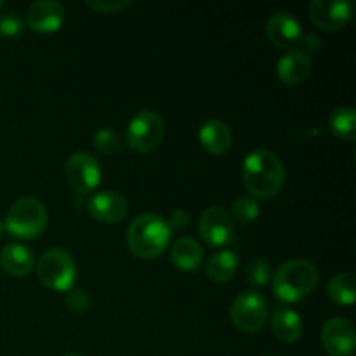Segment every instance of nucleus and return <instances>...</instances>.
I'll list each match as a JSON object with an SVG mask.
<instances>
[{
    "mask_svg": "<svg viewBox=\"0 0 356 356\" xmlns=\"http://www.w3.org/2000/svg\"><path fill=\"white\" fill-rule=\"evenodd\" d=\"M242 177L252 198L268 200L277 197L284 188L285 167L273 152L254 149L243 160Z\"/></svg>",
    "mask_w": 356,
    "mask_h": 356,
    "instance_id": "f257e3e1",
    "label": "nucleus"
},
{
    "mask_svg": "<svg viewBox=\"0 0 356 356\" xmlns=\"http://www.w3.org/2000/svg\"><path fill=\"white\" fill-rule=\"evenodd\" d=\"M66 356H82V355H66Z\"/></svg>",
    "mask_w": 356,
    "mask_h": 356,
    "instance_id": "2f4dec72",
    "label": "nucleus"
},
{
    "mask_svg": "<svg viewBox=\"0 0 356 356\" xmlns=\"http://www.w3.org/2000/svg\"><path fill=\"white\" fill-rule=\"evenodd\" d=\"M37 273L45 287L56 292H68L75 284V259L63 249H49L38 257Z\"/></svg>",
    "mask_w": 356,
    "mask_h": 356,
    "instance_id": "39448f33",
    "label": "nucleus"
},
{
    "mask_svg": "<svg viewBox=\"0 0 356 356\" xmlns=\"http://www.w3.org/2000/svg\"><path fill=\"white\" fill-rule=\"evenodd\" d=\"M198 232L205 243L211 247H222L233 240L235 225L232 216L222 207H209L200 214Z\"/></svg>",
    "mask_w": 356,
    "mask_h": 356,
    "instance_id": "1a4fd4ad",
    "label": "nucleus"
},
{
    "mask_svg": "<svg viewBox=\"0 0 356 356\" xmlns=\"http://www.w3.org/2000/svg\"><path fill=\"white\" fill-rule=\"evenodd\" d=\"M65 176L75 193L86 195L99 186L103 170L96 156L87 152H76L66 162Z\"/></svg>",
    "mask_w": 356,
    "mask_h": 356,
    "instance_id": "6e6552de",
    "label": "nucleus"
},
{
    "mask_svg": "<svg viewBox=\"0 0 356 356\" xmlns=\"http://www.w3.org/2000/svg\"><path fill=\"white\" fill-rule=\"evenodd\" d=\"M353 6L346 0H313L309 3V19L316 28L336 31L346 26L351 19Z\"/></svg>",
    "mask_w": 356,
    "mask_h": 356,
    "instance_id": "9d476101",
    "label": "nucleus"
},
{
    "mask_svg": "<svg viewBox=\"0 0 356 356\" xmlns=\"http://www.w3.org/2000/svg\"><path fill=\"white\" fill-rule=\"evenodd\" d=\"M66 17L65 7L56 0H40L31 3L26 13V24L38 33H56Z\"/></svg>",
    "mask_w": 356,
    "mask_h": 356,
    "instance_id": "4468645a",
    "label": "nucleus"
},
{
    "mask_svg": "<svg viewBox=\"0 0 356 356\" xmlns=\"http://www.w3.org/2000/svg\"><path fill=\"white\" fill-rule=\"evenodd\" d=\"M87 7L101 14H113L118 10H124L131 6L129 0H87Z\"/></svg>",
    "mask_w": 356,
    "mask_h": 356,
    "instance_id": "bb28decb",
    "label": "nucleus"
},
{
    "mask_svg": "<svg viewBox=\"0 0 356 356\" xmlns=\"http://www.w3.org/2000/svg\"><path fill=\"white\" fill-rule=\"evenodd\" d=\"M172 238L167 219L156 214H141L129 225L127 245L139 259H155L163 254Z\"/></svg>",
    "mask_w": 356,
    "mask_h": 356,
    "instance_id": "f03ea898",
    "label": "nucleus"
},
{
    "mask_svg": "<svg viewBox=\"0 0 356 356\" xmlns=\"http://www.w3.org/2000/svg\"><path fill=\"white\" fill-rule=\"evenodd\" d=\"M322 344L330 356H353L356 350L353 323L343 316L327 320L322 329Z\"/></svg>",
    "mask_w": 356,
    "mask_h": 356,
    "instance_id": "9b49d317",
    "label": "nucleus"
},
{
    "mask_svg": "<svg viewBox=\"0 0 356 356\" xmlns=\"http://www.w3.org/2000/svg\"><path fill=\"white\" fill-rule=\"evenodd\" d=\"M165 138V124L155 111L141 110L132 117L127 127L129 148L138 153H152L159 148Z\"/></svg>",
    "mask_w": 356,
    "mask_h": 356,
    "instance_id": "423d86ee",
    "label": "nucleus"
},
{
    "mask_svg": "<svg viewBox=\"0 0 356 356\" xmlns=\"http://www.w3.org/2000/svg\"><path fill=\"white\" fill-rule=\"evenodd\" d=\"M198 141L202 148L211 155H225L233 145V132L222 120H207L198 131Z\"/></svg>",
    "mask_w": 356,
    "mask_h": 356,
    "instance_id": "dca6fc26",
    "label": "nucleus"
},
{
    "mask_svg": "<svg viewBox=\"0 0 356 356\" xmlns=\"http://www.w3.org/2000/svg\"><path fill=\"white\" fill-rule=\"evenodd\" d=\"M24 21L23 17L17 13L10 10V13H6L3 16H0V35L6 38H17L23 35L24 31Z\"/></svg>",
    "mask_w": 356,
    "mask_h": 356,
    "instance_id": "a878e982",
    "label": "nucleus"
},
{
    "mask_svg": "<svg viewBox=\"0 0 356 356\" xmlns=\"http://www.w3.org/2000/svg\"><path fill=\"white\" fill-rule=\"evenodd\" d=\"M302 318L296 309L289 306H278L271 315V330L280 343H296L302 336Z\"/></svg>",
    "mask_w": 356,
    "mask_h": 356,
    "instance_id": "f3484780",
    "label": "nucleus"
},
{
    "mask_svg": "<svg viewBox=\"0 0 356 356\" xmlns=\"http://www.w3.org/2000/svg\"><path fill=\"white\" fill-rule=\"evenodd\" d=\"M3 228L16 238H38L47 228V211L37 198H19L10 205Z\"/></svg>",
    "mask_w": 356,
    "mask_h": 356,
    "instance_id": "20e7f679",
    "label": "nucleus"
},
{
    "mask_svg": "<svg viewBox=\"0 0 356 356\" xmlns=\"http://www.w3.org/2000/svg\"><path fill=\"white\" fill-rule=\"evenodd\" d=\"M238 270V256L233 250H219L209 259L207 275L216 284H225L235 277Z\"/></svg>",
    "mask_w": 356,
    "mask_h": 356,
    "instance_id": "aec40b11",
    "label": "nucleus"
},
{
    "mask_svg": "<svg viewBox=\"0 0 356 356\" xmlns=\"http://www.w3.org/2000/svg\"><path fill=\"white\" fill-rule=\"evenodd\" d=\"M327 294L336 305L353 306L356 299V285L353 273H339L330 278L327 285Z\"/></svg>",
    "mask_w": 356,
    "mask_h": 356,
    "instance_id": "4be33fe9",
    "label": "nucleus"
},
{
    "mask_svg": "<svg viewBox=\"0 0 356 356\" xmlns=\"http://www.w3.org/2000/svg\"><path fill=\"white\" fill-rule=\"evenodd\" d=\"M318 284V270L308 259H292L282 264L273 277V292L282 302H298L308 298Z\"/></svg>",
    "mask_w": 356,
    "mask_h": 356,
    "instance_id": "7ed1b4c3",
    "label": "nucleus"
},
{
    "mask_svg": "<svg viewBox=\"0 0 356 356\" xmlns=\"http://www.w3.org/2000/svg\"><path fill=\"white\" fill-rule=\"evenodd\" d=\"M170 259L179 270L195 271L202 266L204 261V250L200 243L191 236H181L172 243L170 249Z\"/></svg>",
    "mask_w": 356,
    "mask_h": 356,
    "instance_id": "6ab92c4d",
    "label": "nucleus"
},
{
    "mask_svg": "<svg viewBox=\"0 0 356 356\" xmlns=\"http://www.w3.org/2000/svg\"><path fill=\"white\" fill-rule=\"evenodd\" d=\"M266 33L271 44L280 49H294L302 42V24L298 17L287 10L271 14L266 24Z\"/></svg>",
    "mask_w": 356,
    "mask_h": 356,
    "instance_id": "f8f14e48",
    "label": "nucleus"
},
{
    "mask_svg": "<svg viewBox=\"0 0 356 356\" xmlns=\"http://www.w3.org/2000/svg\"><path fill=\"white\" fill-rule=\"evenodd\" d=\"M245 278L252 287H264L270 284L271 280V268L270 263L263 257H256V259L249 261L245 266Z\"/></svg>",
    "mask_w": 356,
    "mask_h": 356,
    "instance_id": "393cba45",
    "label": "nucleus"
},
{
    "mask_svg": "<svg viewBox=\"0 0 356 356\" xmlns=\"http://www.w3.org/2000/svg\"><path fill=\"white\" fill-rule=\"evenodd\" d=\"M2 233H3V222L0 221V238H2Z\"/></svg>",
    "mask_w": 356,
    "mask_h": 356,
    "instance_id": "c756f323",
    "label": "nucleus"
},
{
    "mask_svg": "<svg viewBox=\"0 0 356 356\" xmlns=\"http://www.w3.org/2000/svg\"><path fill=\"white\" fill-rule=\"evenodd\" d=\"M66 305L72 312L83 313L89 308V296L83 289H70L66 294Z\"/></svg>",
    "mask_w": 356,
    "mask_h": 356,
    "instance_id": "cd10ccee",
    "label": "nucleus"
},
{
    "mask_svg": "<svg viewBox=\"0 0 356 356\" xmlns=\"http://www.w3.org/2000/svg\"><path fill=\"white\" fill-rule=\"evenodd\" d=\"M313 68V61L308 52L305 51H291L278 61L277 73L278 79L285 86H301L309 76Z\"/></svg>",
    "mask_w": 356,
    "mask_h": 356,
    "instance_id": "2eb2a0df",
    "label": "nucleus"
},
{
    "mask_svg": "<svg viewBox=\"0 0 356 356\" xmlns=\"http://www.w3.org/2000/svg\"><path fill=\"white\" fill-rule=\"evenodd\" d=\"M0 264L10 277L23 278L31 273L35 266V257L28 247L19 243H9L0 252Z\"/></svg>",
    "mask_w": 356,
    "mask_h": 356,
    "instance_id": "a211bd4d",
    "label": "nucleus"
},
{
    "mask_svg": "<svg viewBox=\"0 0 356 356\" xmlns=\"http://www.w3.org/2000/svg\"><path fill=\"white\" fill-rule=\"evenodd\" d=\"M259 204H257L256 198L249 197V195H243V197H238L235 200L232 207V219H235L236 222H242V225H247V222H252L254 219L259 216Z\"/></svg>",
    "mask_w": 356,
    "mask_h": 356,
    "instance_id": "5701e85b",
    "label": "nucleus"
},
{
    "mask_svg": "<svg viewBox=\"0 0 356 356\" xmlns=\"http://www.w3.org/2000/svg\"><path fill=\"white\" fill-rule=\"evenodd\" d=\"M270 308L263 294L256 291H245L233 301L229 309V318L233 325L247 334H254L266 323Z\"/></svg>",
    "mask_w": 356,
    "mask_h": 356,
    "instance_id": "0eeeda50",
    "label": "nucleus"
},
{
    "mask_svg": "<svg viewBox=\"0 0 356 356\" xmlns=\"http://www.w3.org/2000/svg\"><path fill=\"white\" fill-rule=\"evenodd\" d=\"M2 7H3V2H2V0H0V9H2Z\"/></svg>",
    "mask_w": 356,
    "mask_h": 356,
    "instance_id": "7c9ffc66",
    "label": "nucleus"
},
{
    "mask_svg": "<svg viewBox=\"0 0 356 356\" xmlns=\"http://www.w3.org/2000/svg\"><path fill=\"white\" fill-rule=\"evenodd\" d=\"M329 127L337 139L355 141L356 139V111L353 106H339L330 113Z\"/></svg>",
    "mask_w": 356,
    "mask_h": 356,
    "instance_id": "412c9836",
    "label": "nucleus"
},
{
    "mask_svg": "<svg viewBox=\"0 0 356 356\" xmlns=\"http://www.w3.org/2000/svg\"><path fill=\"white\" fill-rule=\"evenodd\" d=\"M170 228H176V229H184L190 226V214H188L184 209H177L172 216H170L169 221Z\"/></svg>",
    "mask_w": 356,
    "mask_h": 356,
    "instance_id": "c85d7f7f",
    "label": "nucleus"
},
{
    "mask_svg": "<svg viewBox=\"0 0 356 356\" xmlns=\"http://www.w3.org/2000/svg\"><path fill=\"white\" fill-rule=\"evenodd\" d=\"M87 212L97 222L117 225V222L124 221L125 216H127V200L117 191H99L89 200Z\"/></svg>",
    "mask_w": 356,
    "mask_h": 356,
    "instance_id": "ddd939ff",
    "label": "nucleus"
},
{
    "mask_svg": "<svg viewBox=\"0 0 356 356\" xmlns=\"http://www.w3.org/2000/svg\"><path fill=\"white\" fill-rule=\"evenodd\" d=\"M92 145L96 148V152H99L101 155L113 156L122 152L120 136L115 131H111V129H101V131H97L94 134Z\"/></svg>",
    "mask_w": 356,
    "mask_h": 356,
    "instance_id": "b1692460",
    "label": "nucleus"
}]
</instances>
